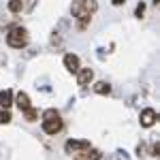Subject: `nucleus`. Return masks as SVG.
Listing matches in <instances>:
<instances>
[{
  "instance_id": "3",
  "label": "nucleus",
  "mask_w": 160,
  "mask_h": 160,
  "mask_svg": "<svg viewBox=\"0 0 160 160\" xmlns=\"http://www.w3.org/2000/svg\"><path fill=\"white\" fill-rule=\"evenodd\" d=\"M64 149H66L68 154H77V152L90 149V141H86V139H81V141H75V139H71V141H66V143H64Z\"/></svg>"
},
{
  "instance_id": "18",
  "label": "nucleus",
  "mask_w": 160,
  "mask_h": 160,
  "mask_svg": "<svg viewBox=\"0 0 160 160\" xmlns=\"http://www.w3.org/2000/svg\"><path fill=\"white\" fill-rule=\"evenodd\" d=\"M124 2H126V0H113V4H115V7H120V4H124Z\"/></svg>"
},
{
  "instance_id": "1",
  "label": "nucleus",
  "mask_w": 160,
  "mask_h": 160,
  "mask_svg": "<svg viewBox=\"0 0 160 160\" xmlns=\"http://www.w3.org/2000/svg\"><path fill=\"white\" fill-rule=\"evenodd\" d=\"M71 11H73V17L77 19L79 28H86L92 19V13L96 11V2L94 0H75Z\"/></svg>"
},
{
  "instance_id": "13",
  "label": "nucleus",
  "mask_w": 160,
  "mask_h": 160,
  "mask_svg": "<svg viewBox=\"0 0 160 160\" xmlns=\"http://www.w3.org/2000/svg\"><path fill=\"white\" fill-rule=\"evenodd\" d=\"M11 122V113L9 109H0V124H9Z\"/></svg>"
},
{
  "instance_id": "12",
  "label": "nucleus",
  "mask_w": 160,
  "mask_h": 160,
  "mask_svg": "<svg viewBox=\"0 0 160 160\" xmlns=\"http://www.w3.org/2000/svg\"><path fill=\"white\" fill-rule=\"evenodd\" d=\"M24 115H26V120H28V122H37V118H38V111L30 107V109H26V111H24Z\"/></svg>"
},
{
  "instance_id": "8",
  "label": "nucleus",
  "mask_w": 160,
  "mask_h": 160,
  "mask_svg": "<svg viewBox=\"0 0 160 160\" xmlns=\"http://www.w3.org/2000/svg\"><path fill=\"white\" fill-rule=\"evenodd\" d=\"M13 102L19 107V111H26V109H30V107H32V105H30V96H28L26 92H19V94L13 98Z\"/></svg>"
},
{
  "instance_id": "4",
  "label": "nucleus",
  "mask_w": 160,
  "mask_h": 160,
  "mask_svg": "<svg viewBox=\"0 0 160 160\" xmlns=\"http://www.w3.org/2000/svg\"><path fill=\"white\" fill-rule=\"evenodd\" d=\"M43 130H45L47 135H56V132H60V130H62L60 115H58V118H51V120H43Z\"/></svg>"
},
{
  "instance_id": "6",
  "label": "nucleus",
  "mask_w": 160,
  "mask_h": 160,
  "mask_svg": "<svg viewBox=\"0 0 160 160\" xmlns=\"http://www.w3.org/2000/svg\"><path fill=\"white\" fill-rule=\"evenodd\" d=\"M94 79V71L92 68H79L77 71V83L79 86H90Z\"/></svg>"
},
{
  "instance_id": "14",
  "label": "nucleus",
  "mask_w": 160,
  "mask_h": 160,
  "mask_svg": "<svg viewBox=\"0 0 160 160\" xmlns=\"http://www.w3.org/2000/svg\"><path fill=\"white\" fill-rule=\"evenodd\" d=\"M75 160H92V158H90V149L77 152V154H75Z\"/></svg>"
},
{
  "instance_id": "16",
  "label": "nucleus",
  "mask_w": 160,
  "mask_h": 160,
  "mask_svg": "<svg viewBox=\"0 0 160 160\" xmlns=\"http://www.w3.org/2000/svg\"><path fill=\"white\" fill-rule=\"evenodd\" d=\"M143 13H145V4H143V2H139V4H137V9H135V15H137V17H141Z\"/></svg>"
},
{
  "instance_id": "17",
  "label": "nucleus",
  "mask_w": 160,
  "mask_h": 160,
  "mask_svg": "<svg viewBox=\"0 0 160 160\" xmlns=\"http://www.w3.org/2000/svg\"><path fill=\"white\" fill-rule=\"evenodd\" d=\"M90 158L92 160H100V152L98 149H90Z\"/></svg>"
},
{
  "instance_id": "15",
  "label": "nucleus",
  "mask_w": 160,
  "mask_h": 160,
  "mask_svg": "<svg viewBox=\"0 0 160 160\" xmlns=\"http://www.w3.org/2000/svg\"><path fill=\"white\" fill-rule=\"evenodd\" d=\"M58 115H60V113H58L56 109H47L45 113H43V120H51V118H58Z\"/></svg>"
},
{
  "instance_id": "9",
  "label": "nucleus",
  "mask_w": 160,
  "mask_h": 160,
  "mask_svg": "<svg viewBox=\"0 0 160 160\" xmlns=\"http://www.w3.org/2000/svg\"><path fill=\"white\" fill-rule=\"evenodd\" d=\"M13 105V92L11 90H2L0 92V107L2 109H9Z\"/></svg>"
},
{
  "instance_id": "5",
  "label": "nucleus",
  "mask_w": 160,
  "mask_h": 160,
  "mask_svg": "<svg viewBox=\"0 0 160 160\" xmlns=\"http://www.w3.org/2000/svg\"><path fill=\"white\" fill-rule=\"evenodd\" d=\"M139 120H141V126L149 128V126H154V124H156L158 113H156L154 109H143V111H141V115H139Z\"/></svg>"
},
{
  "instance_id": "2",
  "label": "nucleus",
  "mask_w": 160,
  "mask_h": 160,
  "mask_svg": "<svg viewBox=\"0 0 160 160\" xmlns=\"http://www.w3.org/2000/svg\"><path fill=\"white\" fill-rule=\"evenodd\" d=\"M7 43L11 45L13 49H22L28 45V32H26V28L22 26H15L9 30V34H7Z\"/></svg>"
},
{
  "instance_id": "7",
  "label": "nucleus",
  "mask_w": 160,
  "mask_h": 160,
  "mask_svg": "<svg viewBox=\"0 0 160 160\" xmlns=\"http://www.w3.org/2000/svg\"><path fill=\"white\" fill-rule=\"evenodd\" d=\"M64 66H66V71L68 73H77L81 66H79V58L75 56V53H66L64 56Z\"/></svg>"
},
{
  "instance_id": "11",
  "label": "nucleus",
  "mask_w": 160,
  "mask_h": 160,
  "mask_svg": "<svg viewBox=\"0 0 160 160\" xmlns=\"http://www.w3.org/2000/svg\"><path fill=\"white\" fill-rule=\"evenodd\" d=\"M24 9V0H9V11L11 13H19Z\"/></svg>"
},
{
  "instance_id": "10",
  "label": "nucleus",
  "mask_w": 160,
  "mask_h": 160,
  "mask_svg": "<svg viewBox=\"0 0 160 160\" xmlns=\"http://www.w3.org/2000/svg\"><path fill=\"white\" fill-rule=\"evenodd\" d=\"M94 92L105 96V94H109V92H111V86L107 83V81H96V83H94Z\"/></svg>"
}]
</instances>
